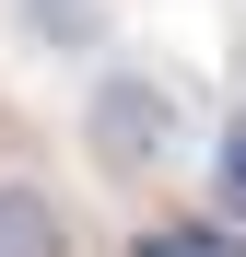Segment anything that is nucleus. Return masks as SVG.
<instances>
[{
    "label": "nucleus",
    "mask_w": 246,
    "mask_h": 257,
    "mask_svg": "<svg viewBox=\"0 0 246 257\" xmlns=\"http://www.w3.org/2000/svg\"><path fill=\"white\" fill-rule=\"evenodd\" d=\"M223 199H234V210H246V117H234V128H223Z\"/></svg>",
    "instance_id": "7ed1b4c3"
},
{
    "label": "nucleus",
    "mask_w": 246,
    "mask_h": 257,
    "mask_svg": "<svg viewBox=\"0 0 246 257\" xmlns=\"http://www.w3.org/2000/svg\"><path fill=\"white\" fill-rule=\"evenodd\" d=\"M0 257H82V222L47 176H0Z\"/></svg>",
    "instance_id": "f03ea898"
},
{
    "label": "nucleus",
    "mask_w": 246,
    "mask_h": 257,
    "mask_svg": "<svg viewBox=\"0 0 246 257\" xmlns=\"http://www.w3.org/2000/svg\"><path fill=\"white\" fill-rule=\"evenodd\" d=\"M188 141V105L164 70H94V94H82V152L106 164V176H164Z\"/></svg>",
    "instance_id": "f257e3e1"
}]
</instances>
